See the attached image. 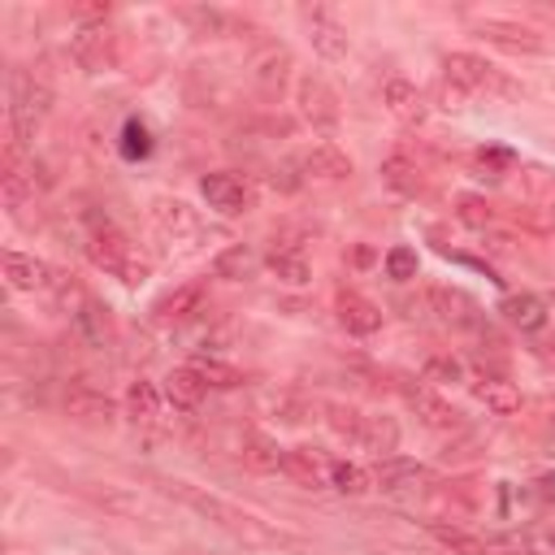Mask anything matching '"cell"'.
<instances>
[{
	"instance_id": "f1b7e54d",
	"label": "cell",
	"mask_w": 555,
	"mask_h": 555,
	"mask_svg": "<svg viewBox=\"0 0 555 555\" xmlns=\"http://www.w3.org/2000/svg\"><path fill=\"white\" fill-rule=\"evenodd\" d=\"M126 416L134 425H160V390L147 377L126 386Z\"/></svg>"
},
{
	"instance_id": "e575fe53",
	"label": "cell",
	"mask_w": 555,
	"mask_h": 555,
	"mask_svg": "<svg viewBox=\"0 0 555 555\" xmlns=\"http://www.w3.org/2000/svg\"><path fill=\"white\" fill-rule=\"evenodd\" d=\"M269 269H273L282 282H291V286H304V282L312 278V269H308V260H304L299 251H278V247H273V256H269Z\"/></svg>"
},
{
	"instance_id": "ffe728a7",
	"label": "cell",
	"mask_w": 555,
	"mask_h": 555,
	"mask_svg": "<svg viewBox=\"0 0 555 555\" xmlns=\"http://www.w3.org/2000/svg\"><path fill=\"white\" fill-rule=\"evenodd\" d=\"M65 412L82 425H113L117 421V403L104 390H91V386H74L65 395Z\"/></svg>"
},
{
	"instance_id": "4fadbf2b",
	"label": "cell",
	"mask_w": 555,
	"mask_h": 555,
	"mask_svg": "<svg viewBox=\"0 0 555 555\" xmlns=\"http://www.w3.org/2000/svg\"><path fill=\"white\" fill-rule=\"evenodd\" d=\"M286 78H291V52H286L282 43H264V48L256 52V61H251V82H256V91H260L264 100H278L282 87H286Z\"/></svg>"
},
{
	"instance_id": "836d02e7",
	"label": "cell",
	"mask_w": 555,
	"mask_h": 555,
	"mask_svg": "<svg viewBox=\"0 0 555 555\" xmlns=\"http://www.w3.org/2000/svg\"><path fill=\"white\" fill-rule=\"evenodd\" d=\"M195 364V373L208 382V386H217V390H230V386H243V373L234 369V364H225V360H217V356H195L191 360Z\"/></svg>"
},
{
	"instance_id": "83f0119b",
	"label": "cell",
	"mask_w": 555,
	"mask_h": 555,
	"mask_svg": "<svg viewBox=\"0 0 555 555\" xmlns=\"http://www.w3.org/2000/svg\"><path fill=\"white\" fill-rule=\"evenodd\" d=\"M356 447L373 451L377 460L395 455V451H399V425H395V416H364V425H360V438H356Z\"/></svg>"
},
{
	"instance_id": "f546056e",
	"label": "cell",
	"mask_w": 555,
	"mask_h": 555,
	"mask_svg": "<svg viewBox=\"0 0 555 555\" xmlns=\"http://www.w3.org/2000/svg\"><path fill=\"white\" fill-rule=\"evenodd\" d=\"M243 464L251 473H282V460H286V447H278L269 434H247L243 438Z\"/></svg>"
},
{
	"instance_id": "1f68e13d",
	"label": "cell",
	"mask_w": 555,
	"mask_h": 555,
	"mask_svg": "<svg viewBox=\"0 0 555 555\" xmlns=\"http://www.w3.org/2000/svg\"><path fill=\"white\" fill-rule=\"evenodd\" d=\"M429 533L434 542H442L451 555H494V546L486 538H477L473 529H460V525H442V520H429Z\"/></svg>"
},
{
	"instance_id": "277c9868",
	"label": "cell",
	"mask_w": 555,
	"mask_h": 555,
	"mask_svg": "<svg viewBox=\"0 0 555 555\" xmlns=\"http://www.w3.org/2000/svg\"><path fill=\"white\" fill-rule=\"evenodd\" d=\"M442 82L460 87L464 95H473V91L520 95V87H516V82H512L503 69H494L486 56H477V52H447V56H442Z\"/></svg>"
},
{
	"instance_id": "ac0fdd59",
	"label": "cell",
	"mask_w": 555,
	"mask_h": 555,
	"mask_svg": "<svg viewBox=\"0 0 555 555\" xmlns=\"http://www.w3.org/2000/svg\"><path fill=\"white\" fill-rule=\"evenodd\" d=\"M69 312H74V330L87 347H113V317L95 295H82Z\"/></svg>"
},
{
	"instance_id": "6da1fadb",
	"label": "cell",
	"mask_w": 555,
	"mask_h": 555,
	"mask_svg": "<svg viewBox=\"0 0 555 555\" xmlns=\"http://www.w3.org/2000/svg\"><path fill=\"white\" fill-rule=\"evenodd\" d=\"M156 486H160V494H169L173 503L199 512L204 520H212L217 529H225V533H230L234 542H243V546H286V551H304L291 533L264 525L260 516H251V512H243V507H234V503H225V499H217V494H208V490H199V486H191V481L165 477V481H156Z\"/></svg>"
},
{
	"instance_id": "d4e9b609",
	"label": "cell",
	"mask_w": 555,
	"mask_h": 555,
	"mask_svg": "<svg viewBox=\"0 0 555 555\" xmlns=\"http://www.w3.org/2000/svg\"><path fill=\"white\" fill-rule=\"evenodd\" d=\"M204 395H208V382L195 373V364H178V369H169V377H165V399H169L173 408L191 412V408L204 403Z\"/></svg>"
},
{
	"instance_id": "7a4b0ae2",
	"label": "cell",
	"mask_w": 555,
	"mask_h": 555,
	"mask_svg": "<svg viewBox=\"0 0 555 555\" xmlns=\"http://www.w3.org/2000/svg\"><path fill=\"white\" fill-rule=\"evenodd\" d=\"M87 256H91L95 269H104V273L117 278L121 286H143L147 273H152L147 256H143L113 221H95V230L87 234Z\"/></svg>"
},
{
	"instance_id": "7c38bea8",
	"label": "cell",
	"mask_w": 555,
	"mask_h": 555,
	"mask_svg": "<svg viewBox=\"0 0 555 555\" xmlns=\"http://www.w3.org/2000/svg\"><path fill=\"white\" fill-rule=\"evenodd\" d=\"M295 169H304V178H312V182H347L351 156L338 143H312L295 156Z\"/></svg>"
},
{
	"instance_id": "b9f144b4",
	"label": "cell",
	"mask_w": 555,
	"mask_h": 555,
	"mask_svg": "<svg viewBox=\"0 0 555 555\" xmlns=\"http://www.w3.org/2000/svg\"><path fill=\"white\" fill-rule=\"evenodd\" d=\"M473 165H477V169H507V165H512V152H503V147H481V152L473 156Z\"/></svg>"
},
{
	"instance_id": "52a82bcc",
	"label": "cell",
	"mask_w": 555,
	"mask_h": 555,
	"mask_svg": "<svg viewBox=\"0 0 555 555\" xmlns=\"http://www.w3.org/2000/svg\"><path fill=\"white\" fill-rule=\"evenodd\" d=\"M295 104H299V117L312 126V130H321V134H330V130H338V95H334V87L321 78V74H304L299 78V87H295Z\"/></svg>"
},
{
	"instance_id": "9a60e30c",
	"label": "cell",
	"mask_w": 555,
	"mask_h": 555,
	"mask_svg": "<svg viewBox=\"0 0 555 555\" xmlns=\"http://www.w3.org/2000/svg\"><path fill=\"white\" fill-rule=\"evenodd\" d=\"M429 308L447 321V325H455V330H473L477 321H481V308H477V299L468 295V291H460V286H429Z\"/></svg>"
},
{
	"instance_id": "603a6c76",
	"label": "cell",
	"mask_w": 555,
	"mask_h": 555,
	"mask_svg": "<svg viewBox=\"0 0 555 555\" xmlns=\"http://www.w3.org/2000/svg\"><path fill=\"white\" fill-rule=\"evenodd\" d=\"M473 395H477V403H486V412H494V416L520 412V390H516L503 373H481V377L473 382Z\"/></svg>"
},
{
	"instance_id": "d6986e66",
	"label": "cell",
	"mask_w": 555,
	"mask_h": 555,
	"mask_svg": "<svg viewBox=\"0 0 555 555\" xmlns=\"http://www.w3.org/2000/svg\"><path fill=\"white\" fill-rule=\"evenodd\" d=\"M334 308H338V325H343L347 334H356V338H369V334L382 330V308H377L373 299L356 295V291H343Z\"/></svg>"
},
{
	"instance_id": "7402d4cb",
	"label": "cell",
	"mask_w": 555,
	"mask_h": 555,
	"mask_svg": "<svg viewBox=\"0 0 555 555\" xmlns=\"http://www.w3.org/2000/svg\"><path fill=\"white\" fill-rule=\"evenodd\" d=\"M4 282L13 291H43L52 286V269L39 260V256H26V251H4Z\"/></svg>"
},
{
	"instance_id": "4dcf8cb0",
	"label": "cell",
	"mask_w": 555,
	"mask_h": 555,
	"mask_svg": "<svg viewBox=\"0 0 555 555\" xmlns=\"http://www.w3.org/2000/svg\"><path fill=\"white\" fill-rule=\"evenodd\" d=\"M382 182H386L390 191H399V195H421V191H425V173H421V165L408 160V156H399V152L382 160Z\"/></svg>"
},
{
	"instance_id": "484cf974",
	"label": "cell",
	"mask_w": 555,
	"mask_h": 555,
	"mask_svg": "<svg viewBox=\"0 0 555 555\" xmlns=\"http://www.w3.org/2000/svg\"><path fill=\"white\" fill-rule=\"evenodd\" d=\"M499 312H503V321H507V325H516V330H525V334H533V330H542V325H546V304H542L533 291L507 295V299L499 304Z\"/></svg>"
},
{
	"instance_id": "ab89813d",
	"label": "cell",
	"mask_w": 555,
	"mask_h": 555,
	"mask_svg": "<svg viewBox=\"0 0 555 555\" xmlns=\"http://www.w3.org/2000/svg\"><path fill=\"white\" fill-rule=\"evenodd\" d=\"M455 217H460L464 225H473V230H486V225L494 221V204H486L481 195H460V199H455Z\"/></svg>"
},
{
	"instance_id": "3957f363",
	"label": "cell",
	"mask_w": 555,
	"mask_h": 555,
	"mask_svg": "<svg viewBox=\"0 0 555 555\" xmlns=\"http://www.w3.org/2000/svg\"><path fill=\"white\" fill-rule=\"evenodd\" d=\"M48 113H52L48 82L30 78L26 69H13V78H9V126H13V143L17 147H30L35 143V130L43 126Z\"/></svg>"
},
{
	"instance_id": "5bb4252c",
	"label": "cell",
	"mask_w": 555,
	"mask_h": 555,
	"mask_svg": "<svg viewBox=\"0 0 555 555\" xmlns=\"http://www.w3.org/2000/svg\"><path fill=\"white\" fill-rule=\"evenodd\" d=\"M304 22H308V39H312L317 56H325V61L347 56V30L330 9H304Z\"/></svg>"
},
{
	"instance_id": "60d3db41",
	"label": "cell",
	"mask_w": 555,
	"mask_h": 555,
	"mask_svg": "<svg viewBox=\"0 0 555 555\" xmlns=\"http://www.w3.org/2000/svg\"><path fill=\"white\" fill-rule=\"evenodd\" d=\"M182 22H191L199 35H221L225 30V13L221 9H178Z\"/></svg>"
},
{
	"instance_id": "4316f807",
	"label": "cell",
	"mask_w": 555,
	"mask_h": 555,
	"mask_svg": "<svg viewBox=\"0 0 555 555\" xmlns=\"http://www.w3.org/2000/svg\"><path fill=\"white\" fill-rule=\"evenodd\" d=\"M256 269H260V256L247 243H230L212 260V273L225 278V282H247V278H256Z\"/></svg>"
},
{
	"instance_id": "5b68a950",
	"label": "cell",
	"mask_w": 555,
	"mask_h": 555,
	"mask_svg": "<svg viewBox=\"0 0 555 555\" xmlns=\"http://www.w3.org/2000/svg\"><path fill=\"white\" fill-rule=\"evenodd\" d=\"M468 30L503 52H516V56H542L546 52V39L542 30L525 26V22H512V17H468Z\"/></svg>"
},
{
	"instance_id": "2e32d148",
	"label": "cell",
	"mask_w": 555,
	"mask_h": 555,
	"mask_svg": "<svg viewBox=\"0 0 555 555\" xmlns=\"http://www.w3.org/2000/svg\"><path fill=\"white\" fill-rule=\"evenodd\" d=\"M330 464L334 460H325L317 447H291L286 460H282V473L304 490H325L330 486Z\"/></svg>"
},
{
	"instance_id": "8992f818",
	"label": "cell",
	"mask_w": 555,
	"mask_h": 555,
	"mask_svg": "<svg viewBox=\"0 0 555 555\" xmlns=\"http://www.w3.org/2000/svg\"><path fill=\"white\" fill-rule=\"evenodd\" d=\"M69 56L78 61V69L87 74H100L117 61V30L108 22H82L74 35H69Z\"/></svg>"
},
{
	"instance_id": "ee69618b",
	"label": "cell",
	"mask_w": 555,
	"mask_h": 555,
	"mask_svg": "<svg viewBox=\"0 0 555 555\" xmlns=\"http://www.w3.org/2000/svg\"><path fill=\"white\" fill-rule=\"evenodd\" d=\"M533 17H542L546 26H555V9L551 4H533Z\"/></svg>"
},
{
	"instance_id": "7bdbcfd3",
	"label": "cell",
	"mask_w": 555,
	"mask_h": 555,
	"mask_svg": "<svg viewBox=\"0 0 555 555\" xmlns=\"http://www.w3.org/2000/svg\"><path fill=\"white\" fill-rule=\"evenodd\" d=\"M538 499H546V503H555V468H546V473H538Z\"/></svg>"
},
{
	"instance_id": "ba28073f",
	"label": "cell",
	"mask_w": 555,
	"mask_h": 555,
	"mask_svg": "<svg viewBox=\"0 0 555 555\" xmlns=\"http://www.w3.org/2000/svg\"><path fill=\"white\" fill-rule=\"evenodd\" d=\"M152 221H156V230H160L169 243H178V247H195V238L204 234L195 208H191L186 199H178V195L152 199Z\"/></svg>"
},
{
	"instance_id": "9c48e42d",
	"label": "cell",
	"mask_w": 555,
	"mask_h": 555,
	"mask_svg": "<svg viewBox=\"0 0 555 555\" xmlns=\"http://www.w3.org/2000/svg\"><path fill=\"white\" fill-rule=\"evenodd\" d=\"M403 403L416 412V421L425 425V429H434V434H451V429H460L464 425V416L434 390V386H425V382H403Z\"/></svg>"
},
{
	"instance_id": "d6a6232c",
	"label": "cell",
	"mask_w": 555,
	"mask_h": 555,
	"mask_svg": "<svg viewBox=\"0 0 555 555\" xmlns=\"http://www.w3.org/2000/svg\"><path fill=\"white\" fill-rule=\"evenodd\" d=\"M330 490H338L347 499H360V494L373 490V473L360 468V464H351V460H334L330 464Z\"/></svg>"
},
{
	"instance_id": "f6af8a7d",
	"label": "cell",
	"mask_w": 555,
	"mask_h": 555,
	"mask_svg": "<svg viewBox=\"0 0 555 555\" xmlns=\"http://www.w3.org/2000/svg\"><path fill=\"white\" fill-rule=\"evenodd\" d=\"M546 546H551V551H555V529H551V533H546Z\"/></svg>"
},
{
	"instance_id": "8d00e7d4",
	"label": "cell",
	"mask_w": 555,
	"mask_h": 555,
	"mask_svg": "<svg viewBox=\"0 0 555 555\" xmlns=\"http://www.w3.org/2000/svg\"><path fill=\"white\" fill-rule=\"evenodd\" d=\"M121 156H126V160L152 156V134H147V126H143L139 117H130V121L121 126Z\"/></svg>"
},
{
	"instance_id": "74e56055",
	"label": "cell",
	"mask_w": 555,
	"mask_h": 555,
	"mask_svg": "<svg viewBox=\"0 0 555 555\" xmlns=\"http://www.w3.org/2000/svg\"><path fill=\"white\" fill-rule=\"evenodd\" d=\"M382 269H386L390 282H412V278H416V251L403 247V243H395V247L382 256Z\"/></svg>"
},
{
	"instance_id": "44dd1931",
	"label": "cell",
	"mask_w": 555,
	"mask_h": 555,
	"mask_svg": "<svg viewBox=\"0 0 555 555\" xmlns=\"http://www.w3.org/2000/svg\"><path fill=\"white\" fill-rule=\"evenodd\" d=\"M30 191H35V178H30L26 165H22V147L9 143V147H4V165H0V195H4V208L17 212Z\"/></svg>"
},
{
	"instance_id": "e0dca14e",
	"label": "cell",
	"mask_w": 555,
	"mask_h": 555,
	"mask_svg": "<svg viewBox=\"0 0 555 555\" xmlns=\"http://www.w3.org/2000/svg\"><path fill=\"white\" fill-rule=\"evenodd\" d=\"M382 104H386V113H390L395 121H403V126H421L425 113H429L425 95H421L416 82H408V78H386V87H382Z\"/></svg>"
},
{
	"instance_id": "f35d334b",
	"label": "cell",
	"mask_w": 555,
	"mask_h": 555,
	"mask_svg": "<svg viewBox=\"0 0 555 555\" xmlns=\"http://www.w3.org/2000/svg\"><path fill=\"white\" fill-rule=\"evenodd\" d=\"M421 382H434V386H442V382H464V364H460L455 356H425Z\"/></svg>"
},
{
	"instance_id": "8fae6325",
	"label": "cell",
	"mask_w": 555,
	"mask_h": 555,
	"mask_svg": "<svg viewBox=\"0 0 555 555\" xmlns=\"http://www.w3.org/2000/svg\"><path fill=\"white\" fill-rule=\"evenodd\" d=\"M429 481V468L416 464V460H403V455H386L373 464V490L390 494V499H403V494H416L425 490Z\"/></svg>"
},
{
	"instance_id": "cb8c5ba5",
	"label": "cell",
	"mask_w": 555,
	"mask_h": 555,
	"mask_svg": "<svg viewBox=\"0 0 555 555\" xmlns=\"http://www.w3.org/2000/svg\"><path fill=\"white\" fill-rule=\"evenodd\" d=\"M204 295H208L204 282H182V286H173L169 295H160L152 312H156L160 321H191L195 312H204Z\"/></svg>"
},
{
	"instance_id": "bcb514c9",
	"label": "cell",
	"mask_w": 555,
	"mask_h": 555,
	"mask_svg": "<svg viewBox=\"0 0 555 555\" xmlns=\"http://www.w3.org/2000/svg\"><path fill=\"white\" fill-rule=\"evenodd\" d=\"M494 555H499V551H494Z\"/></svg>"
},
{
	"instance_id": "d590c367",
	"label": "cell",
	"mask_w": 555,
	"mask_h": 555,
	"mask_svg": "<svg viewBox=\"0 0 555 555\" xmlns=\"http://www.w3.org/2000/svg\"><path fill=\"white\" fill-rule=\"evenodd\" d=\"M325 425H330L338 438L356 442V438H360V425H364V412H356V408H347V403H325Z\"/></svg>"
},
{
	"instance_id": "30bf717a",
	"label": "cell",
	"mask_w": 555,
	"mask_h": 555,
	"mask_svg": "<svg viewBox=\"0 0 555 555\" xmlns=\"http://www.w3.org/2000/svg\"><path fill=\"white\" fill-rule=\"evenodd\" d=\"M199 195H204V204H208L212 212H221V217H243V212L256 204L247 178H238V173H204Z\"/></svg>"
}]
</instances>
